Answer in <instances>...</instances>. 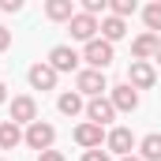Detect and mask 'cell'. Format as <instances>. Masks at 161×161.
I'll use <instances>...</instances> for the list:
<instances>
[{
	"mask_svg": "<svg viewBox=\"0 0 161 161\" xmlns=\"http://www.w3.org/2000/svg\"><path fill=\"white\" fill-rule=\"evenodd\" d=\"M124 34H127V23H124V19H116V15L101 19V38L109 41V45H113V41H120Z\"/></svg>",
	"mask_w": 161,
	"mask_h": 161,
	"instance_id": "obj_15",
	"label": "cell"
},
{
	"mask_svg": "<svg viewBox=\"0 0 161 161\" xmlns=\"http://www.w3.org/2000/svg\"><path fill=\"white\" fill-rule=\"evenodd\" d=\"M19 142H23V131H19V124L4 120V124H0V150H15Z\"/></svg>",
	"mask_w": 161,
	"mask_h": 161,
	"instance_id": "obj_16",
	"label": "cell"
},
{
	"mask_svg": "<svg viewBox=\"0 0 161 161\" xmlns=\"http://www.w3.org/2000/svg\"><path fill=\"white\" fill-rule=\"evenodd\" d=\"M82 60L94 68V71H105L109 64H113V45L105 38H94V41H86L82 45Z\"/></svg>",
	"mask_w": 161,
	"mask_h": 161,
	"instance_id": "obj_3",
	"label": "cell"
},
{
	"mask_svg": "<svg viewBox=\"0 0 161 161\" xmlns=\"http://www.w3.org/2000/svg\"><path fill=\"white\" fill-rule=\"evenodd\" d=\"M38 161H68L60 150H45V154H38Z\"/></svg>",
	"mask_w": 161,
	"mask_h": 161,
	"instance_id": "obj_23",
	"label": "cell"
},
{
	"mask_svg": "<svg viewBox=\"0 0 161 161\" xmlns=\"http://www.w3.org/2000/svg\"><path fill=\"white\" fill-rule=\"evenodd\" d=\"M109 82H105V71H94V68H82L75 75V94H86V97H105Z\"/></svg>",
	"mask_w": 161,
	"mask_h": 161,
	"instance_id": "obj_2",
	"label": "cell"
},
{
	"mask_svg": "<svg viewBox=\"0 0 161 161\" xmlns=\"http://www.w3.org/2000/svg\"><path fill=\"white\" fill-rule=\"evenodd\" d=\"M105 150H109V154H120V158H131V150H135L131 127H113V131L105 135Z\"/></svg>",
	"mask_w": 161,
	"mask_h": 161,
	"instance_id": "obj_6",
	"label": "cell"
},
{
	"mask_svg": "<svg viewBox=\"0 0 161 161\" xmlns=\"http://www.w3.org/2000/svg\"><path fill=\"white\" fill-rule=\"evenodd\" d=\"M109 101H113V109H116V113H135V109H139V94H135L127 82H120V86H113V90H109Z\"/></svg>",
	"mask_w": 161,
	"mask_h": 161,
	"instance_id": "obj_11",
	"label": "cell"
},
{
	"mask_svg": "<svg viewBox=\"0 0 161 161\" xmlns=\"http://www.w3.org/2000/svg\"><path fill=\"white\" fill-rule=\"evenodd\" d=\"M8 45H11V30H8V26H0V53H4Z\"/></svg>",
	"mask_w": 161,
	"mask_h": 161,
	"instance_id": "obj_24",
	"label": "cell"
},
{
	"mask_svg": "<svg viewBox=\"0 0 161 161\" xmlns=\"http://www.w3.org/2000/svg\"><path fill=\"white\" fill-rule=\"evenodd\" d=\"M86 116H90V124L105 127V124H113L116 109H113V101H109V97H90V101H86Z\"/></svg>",
	"mask_w": 161,
	"mask_h": 161,
	"instance_id": "obj_10",
	"label": "cell"
},
{
	"mask_svg": "<svg viewBox=\"0 0 161 161\" xmlns=\"http://www.w3.org/2000/svg\"><path fill=\"white\" fill-rule=\"evenodd\" d=\"M19 8H23L19 0H0V11H19Z\"/></svg>",
	"mask_w": 161,
	"mask_h": 161,
	"instance_id": "obj_25",
	"label": "cell"
},
{
	"mask_svg": "<svg viewBox=\"0 0 161 161\" xmlns=\"http://www.w3.org/2000/svg\"><path fill=\"white\" fill-rule=\"evenodd\" d=\"M68 30H71V38H75V41H82V45H86V41H94V38H97L101 23H97L94 15H86V11H75V19L68 23Z\"/></svg>",
	"mask_w": 161,
	"mask_h": 161,
	"instance_id": "obj_4",
	"label": "cell"
},
{
	"mask_svg": "<svg viewBox=\"0 0 161 161\" xmlns=\"http://www.w3.org/2000/svg\"><path fill=\"white\" fill-rule=\"evenodd\" d=\"M49 68L60 75V71H75L79 68V53L71 49V45H56L53 53H49Z\"/></svg>",
	"mask_w": 161,
	"mask_h": 161,
	"instance_id": "obj_9",
	"label": "cell"
},
{
	"mask_svg": "<svg viewBox=\"0 0 161 161\" xmlns=\"http://www.w3.org/2000/svg\"><path fill=\"white\" fill-rule=\"evenodd\" d=\"M82 161H109V150H86Z\"/></svg>",
	"mask_w": 161,
	"mask_h": 161,
	"instance_id": "obj_22",
	"label": "cell"
},
{
	"mask_svg": "<svg viewBox=\"0 0 161 161\" xmlns=\"http://www.w3.org/2000/svg\"><path fill=\"white\" fill-rule=\"evenodd\" d=\"M26 79H30L34 90H53V86H56V71L49 68V60H38V64L26 71Z\"/></svg>",
	"mask_w": 161,
	"mask_h": 161,
	"instance_id": "obj_13",
	"label": "cell"
},
{
	"mask_svg": "<svg viewBox=\"0 0 161 161\" xmlns=\"http://www.w3.org/2000/svg\"><path fill=\"white\" fill-rule=\"evenodd\" d=\"M120 161H142V158H120Z\"/></svg>",
	"mask_w": 161,
	"mask_h": 161,
	"instance_id": "obj_27",
	"label": "cell"
},
{
	"mask_svg": "<svg viewBox=\"0 0 161 161\" xmlns=\"http://www.w3.org/2000/svg\"><path fill=\"white\" fill-rule=\"evenodd\" d=\"M109 8H113V15H116V19H127V15L135 11V0H113Z\"/></svg>",
	"mask_w": 161,
	"mask_h": 161,
	"instance_id": "obj_20",
	"label": "cell"
},
{
	"mask_svg": "<svg viewBox=\"0 0 161 161\" xmlns=\"http://www.w3.org/2000/svg\"><path fill=\"white\" fill-rule=\"evenodd\" d=\"M139 150H142V161H161V135L150 131V135L139 142Z\"/></svg>",
	"mask_w": 161,
	"mask_h": 161,
	"instance_id": "obj_18",
	"label": "cell"
},
{
	"mask_svg": "<svg viewBox=\"0 0 161 161\" xmlns=\"http://www.w3.org/2000/svg\"><path fill=\"white\" fill-rule=\"evenodd\" d=\"M4 101H8V86L0 82V105H4Z\"/></svg>",
	"mask_w": 161,
	"mask_h": 161,
	"instance_id": "obj_26",
	"label": "cell"
},
{
	"mask_svg": "<svg viewBox=\"0 0 161 161\" xmlns=\"http://www.w3.org/2000/svg\"><path fill=\"white\" fill-rule=\"evenodd\" d=\"M23 142L30 146V150H38V154H45V150H53V142H56V127L45 120H34L26 131H23Z\"/></svg>",
	"mask_w": 161,
	"mask_h": 161,
	"instance_id": "obj_1",
	"label": "cell"
},
{
	"mask_svg": "<svg viewBox=\"0 0 161 161\" xmlns=\"http://www.w3.org/2000/svg\"><path fill=\"white\" fill-rule=\"evenodd\" d=\"M154 82H158V71H154V64L131 60V68H127V86H131V90H150Z\"/></svg>",
	"mask_w": 161,
	"mask_h": 161,
	"instance_id": "obj_5",
	"label": "cell"
},
{
	"mask_svg": "<svg viewBox=\"0 0 161 161\" xmlns=\"http://www.w3.org/2000/svg\"><path fill=\"white\" fill-rule=\"evenodd\" d=\"M154 60H158V64H161V49H158V56H154Z\"/></svg>",
	"mask_w": 161,
	"mask_h": 161,
	"instance_id": "obj_28",
	"label": "cell"
},
{
	"mask_svg": "<svg viewBox=\"0 0 161 161\" xmlns=\"http://www.w3.org/2000/svg\"><path fill=\"white\" fill-rule=\"evenodd\" d=\"M45 15H49L53 23H71V19H75V4H71V0H49V4H45Z\"/></svg>",
	"mask_w": 161,
	"mask_h": 161,
	"instance_id": "obj_14",
	"label": "cell"
},
{
	"mask_svg": "<svg viewBox=\"0 0 161 161\" xmlns=\"http://www.w3.org/2000/svg\"><path fill=\"white\" fill-rule=\"evenodd\" d=\"M142 19H146V30H150V34H158V30H161V0L142 8Z\"/></svg>",
	"mask_w": 161,
	"mask_h": 161,
	"instance_id": "obj_19",
	"label": "cell"
},
{
	"mask_svg": "<svg viewBox=\"0 0 161 161\" xmlns=\"http://www.w3.org/2000/svg\"><path fill=\"white\" fill-rule=\"evenodd\" d=\"M56 109H60L64 116H79L82 113V94H75V90H71V94H60V97H56Z\"/></svg>",
	"mask_w": 161,
	"mask_h": 161,
	"instance_id": "obj_17",
	"label": "cell"
},
{
	"mask_svg": "<svg viewBox=\"0 0 161 161\" xmlns=\"http://www.w3.org/2000/svg\"><path fill=\"white\" fill-rule=\"evenodd\" d=\"M38 120V101L30 97V94H19V97H11V124H30Z\"/></svg>",
	"mask_w": 161,
	"mask_h": 161,
	"instance_id": "obj_7",
	"label": "cell"
},
{
	"mask_svg": "<svg viewBox=\"0 0 161 161\" xmlns=\"http://www.w3.org/2000/svg\"><path fill=\"white\" fill-rule=\"evenodd\" d=\"M105 8H109L105 0H82V11H86V15H94V19H97V11H105Z\"/></svg>",
	"mask_w": 161,
	"mask_h": 161,
	"instance_id": "obj_21",
	"label": "cell"
},
{
	"mask_svg": "<svg viewBox=\"0 0 161 161\" xmlns=\"http://www.w3.org/2000/svg\"><path fill=\"white\" fill-rule=\"evenodd\" d=\"M158 49H161V38H158V34H150V30H146V34H139V38L131 41V56H135V60H142V64H150V60L158 56Z\"/></svg>",
	"mask_w": 161,
	"mask_h": 161,
	"instance_id": "obj_8",
	"label": "cell"
},
{
	"mask_svg": "<svg viewBox=\"0 0 161 161\" xmlns=\"http://www.w3.org/2000/svg\"><path fill=\"white\" fill-rule=\"evenodd\" d=\"M75 142H79L82 150H101V142H105V131L97 127V124H79L75 127Z\"/></svg>",
	"mask_w": 161,
	"mask_h": 161,
	"instance_id": "obj_12",
	"label": "cell"
}]
</instances>
